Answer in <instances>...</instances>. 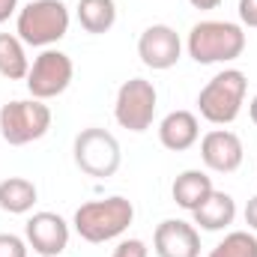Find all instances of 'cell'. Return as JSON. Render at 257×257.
<instances>
[{"instance_id": "1", "label": "cell", "mask_w": 257, "mask_h": 257, "mask_svg": "<svg viewBox=\"0 0 257 257\" xmlns=\"http://www.w3.org/2000/svg\"><path fill=\"white\" fill-rule=\"evenodd\" d=\"M186 51L194 63L212 66V63H233L245 51V30L242 24L233 21H197L189 30Z\"/></svg>"}, {"instance_id": "2", "label": "cell", "mask_w": 257, "mask_h": 257, "mask_svg": "<svg viewBox=\"0 0 257 257\" xmlns=\"http://www.w3.org/2000/svg\"><path fill=\"white\" fill-rule=\"evenodd\" d=\"M132 221H135V206L123 194H111L105 200L81 203L75 209V218H72L75 233L87 242H96V245L123 236Z\"/></svg>"}, {"instance_id": "3", "label": "cell", "mask_w": 257, "mask_h": 257, "mask_svg": "<svg viewBox=\"0 0 257 257\" xmlns=\"http://www.w3.org/2000/svg\"><path fill=\"white\" fill-rule=\"evenodd\" d=\"M245 93H248L245 72L242 69H221L197 93V111L212 126H230L242 114Z\"/></svg>"}, {"instance_id": "4", "label": "cell", "mask_w": 257, "mask_h": 257, "mask_svg": "<svg viewBox=\"0 0 257 257\" xmlns=\"http://www.w3.org/2000/svg\"><path fill=\"white\" fill-rule=\"evenodd\" d=\"M69 33V9L63 0H30L15 15V36L30 48H54Z\"/></svg>"}, {"instance_id": "5", "label": "cell", "mask_w": 257, "mask_h": 257, "mask_svg": "<svg viewBox=\"0 0 257 257\" xmlns=\"http://www.w3.org/2000/svg\"><path fill=\"white\" fill-rule=\"evenodd\" d=\"M72 159H75L81 174H87L93 180H108V177H114L120 171L123 150H120V141L108 128L90 126V128H81L75 135Z\"/></svg>"}, {"instance_id": "6", "label": "cell", "mask_w": 257, "mask_h": 257, "mask_svg": "<svg viewBox=\"0 0 257 257\" xmlns=\"http://www.w3.org/2000/svg\"><path fill=\"white\" fill-rule=\"evenodd\" d=\"M51 128V108L42 99H12L0 108V138L9 147H24L45 138Z\"/></svg>"}, {"instance_id": "7", "label": "cell", "mask_w": 257, "mask_h": 257, "mask_svg": "<svg viewBox=\"0 0 257 257\" xmlns=\"http://www.w3.org/2000/svg\"><path fill=\"white\" fill-rule=\"evenodd\" d=\"M72 78H75L72 57L60 48H42V54L30 63V72L24 81H27V90L33 99L48 102V99L63 96L72 84Z\"/></svg>"}, {"instance_id": "8", "label": "cell", "mask_w": 257, "mask_h": 257, "mask_svg": "<svg viewBox=\"0 0 257 257\" xmlns=\"http://www.w3.org/2000/svg\"><path fill=\"white\" fill-rule=\"evenodd\" d=\"M156 105H159L156 84L147 78H128L117 90L114 120L128 132H147L156 120Z\"/></svg>"}, {"instance_id": "9", "label": "cell", "mask_w": 257, "mask_h": 257, "mask_svg": "<svg viewBox=\"0 0 257 257\" xmlns=\"http://www.w3.org/2000/svg\"><path fill=\"white\" fill-rule=\"evenodd\" d=\"M138 57L153 72H168L183 57V39L171 24H150L138 39Z\"/></svg>"}, {"instance_id": "10", "label": "cell", "mask_w": 257, "mask_h": 257, "mask_svg": "<svg viewBox=\"0 0 257 257\" xmlns=\"http://www.w3.org/2000/svg\"><path fill=\"white\" fill-rule=\"evenodd\" d=\"M69 221L57 212H33L24 224V239L39 257H60L69 248Z\"/></svg>"}, {"instance_id": "11", "label": "cell", "mask_w": 257, "mask_h": 257, "mask_svg": "<svg viewBox=\"0 0 257 257\" xmlns=\"http://www.w3.org/2000/svg\"><path fill=\"white\" fill-rule=\"evenodd\" d=\"M200 159L212 174H233L245 159L242 138L230 128H212L200 138Z\"/></svg>"}, {"instance_id": "12", "label": "cell", "mask_w": 257, "mask_h": 257, "mask_svg": "<svg viewBox=\"0 0 257 257\" xmlns=\"http://www.w3.org/2000/svg\"><path fill=\"white\" fill-rule=\"evenodd\" d=\"M153 248L159 257H200V233L183 218H165L153 233Z\"/></svg>"}, {"instance_id": "13", "label": "cell", "mask_w": 257, "mask_h": 257, "mask_svg": "<svg viewBox=\"0 0 257 257\" xmlns=\"http://www.w3.org/2000/svg\"><path fill=\"white\" fill-rule=\"evenodd\" d=\"M200 138V123L192 111H171L162 123H159V141L165 150L171 153H183L192 150Z\"/></svg>"}, {"instance_id": "14", "label": "cell", "mask_w": 257, "mask_h": 257, "mask_svg": "<svg viewBox=\"0 0 257 257\" xmlns=\"http://www.w3.org/2000/svg\"><path fill=\"white\" fill-rule=\"evenodd\" d=\"M192 215H194V224L200 230L218 233V230H224V227L233 224V218H236V200H233V194L212 189V194L194 209Z\"/></svg>"}, {"instance_id": "15", "label": "cell", "mask_w": 257, "mask_h": 257, "mask_svg": "<svg viewBox=\"0 0 257 257\" xmlns=\"http://www.w3.org/2000/svg\"><path fill=\"white\" fill-rule=\"evenodd\" d=\"M212 177L206 174V171H183L177 180H174V186H171V197H174V203L180 206V209H186V212H194L209 194H212Z\"/></svg>"}, {"instance_id": "16", "label": "cell", "mask_w": 257, "mask_h": 257, "mask_svg": "<svg viewBox=\"0 0 257 257\" xmlns=\"http://www.w3.org/2000/svg\"><path fill=\"white\" fill-rule=\"evenodd\" d=\"M39 197V189L27 177H6L0 183V209L9 215H27Z\"/></svg>"}, {"instance_id": "17", "label": "cell", "mask_w": 257, "mask_h": 257, "mask_svg": "<svg viewBox=\"0 0 257 257\" xmlns=\"http://www.w3.org/2000/svg\"><path fill=\"white\" fill-rule=\"evenodd\" d=\"M78 21L87 33L102 36L117 24V3L114 0H78Z\"/></svg>"}, {"instance_id": "18", "label": "cell", "mask_w": 257, "mask_h": 257, "mask_svg": "<svg viewBox=\"0 0 257 257\" xmlns=\"http://www.w3.org/2000/svg\"><path fill=\"white\" fill-rule=\"evenodd\" d=\"M30 72L27 48L15 33H0V75L9 81H21Z\"/></svg>"}, {"instance_id": "19", "label": "cell", "mask_w": 257, "mask_h": 257, "mask_svg": "<svg viewBox=\"0 0 257 257\" xmlns=\"http://www.w3.org/2000/svg\"><path fill=\"white\" fill-rule=\"evenodd\" d=\"M206 257H257V236L251 230H230Z\"/></svg>"}, {"instance_id": "20", "label": "cell", "mask_w": 257, "mask_h": 257, "mask_svg": "<svg viewBox=\"0 0 257 257\" xmlns=\"http://www.w3.org/2000/svg\"><path fill=\"white\" fill-rule=\"evenodd\" d=\"M27 251H30L27 239L15 233H0V257H27Z\"/></svg>"}, {"instance_id": "21", "label": "cell", "mask_w": 257, "mask_h": 257, "mask_svg": "<svg viewBox=\"0 0 257 257\" xmlns=\"http://www.w3.org/2000/svg\"><path fill=\"white\" fill-rule=\"evenodd\" d=\"M111 257H150V248H147L144 239L128 236V239H120L117 242V248L111 251Z\"/></svg>"}, {"instance_id": "22", "label": "cell", "mask_w": 257, "mask_h": 257, "mask_svg": "<svg viewBox=\"0 0 257 257\" xmlns=\"http://www.w3.org/2000/svg\"><path fill=\"white\" fill-rule=\"evenodd\" d=\"M239 21H242V27L257 30V0H239Z\"/></svg>"}, {"instance_id": "23", "label": "cell", "mask_w": 257, "mask_h": 257, "mask_svg": "<svg viewBox=\"0 0 257 257\" xmlns=\"http://www.w3.org/2000/svg\"><path fill=\"white\" fill-rule=\"evenodd\" d=\"M245 224H248V230L257 233V194L245 203Z\"/></svg>"}, {"instance_id": "24", "label": "cell", "mask_w": 257, "mask_h": 257, "mask_svg": "<svg viewBox=\"0 0 257 257\" xmlns=\"http://www.w3.org/2000/svg\"><path fill=\"white\" fill-rule=\"evenodd\" d=\"M12 15H18V0H0V24L9 21Z\"/></svg>"}, {"instance_id": "25", "label": "cell", "mask_w": 257, "mask_h": 257, "mask_svg": "<svg viewBox=\"0 0 257 257\" xmlns=\"http://www.w3.org/2000/svg\"><path fill=\"white\" fill-rule=\"evenodd\" d=\"M189 3H192L194 9H203V12H206V9H218L224 0H189Z\"/></svg>"}, {"instance_id": "26", "label": "cell", "mask_w": 257, "mask_h": 257, "mask_svg": "<svg viewBox=\"0 0 257 257\" xmlns=\"http://www.w3.org/2000/svg\"><path fill=\"white\" fill-rule=\"evenodd\" d=\"M248 117H251V123L257 126V96L251 99V102H248Z\"/></svg>"}]
</instances>
